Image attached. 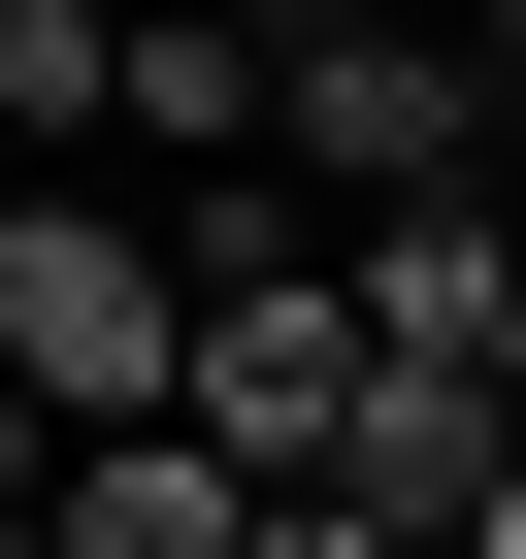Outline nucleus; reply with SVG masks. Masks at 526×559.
<instances>
[{"mask_svg":"<svg viewBox=\"0 0 526 559\" xmlns=\"http://www.w3.org/2000/svg\"><path fill=\"white\" fill-rule=\"evenodd\" d=\"M493 99H526V67H461L428 0H297V34H263V198H330V230H362V198H461Z\"/></svg>","mask_w":526,"mask_h":559,"instance_id":"obj_1","label":"nucleus"},{"mask_svg":"<svg viewBox=\"0 0 526 559\" xmlns=\"http://www.w3.org/2000/svg\"><path fill=\"white\" fill-rule=\"evenodd\" d=\"M165 330H198V230L0 198V395H34V428H165Z\"/></svg>","mask_w":526,"mask_h":559,"instance_id":"obj_2","label":"nucleus"},{"mask_svg":"<svg viewBox=\"0 0 526 559\" xmlns=\"http://www.w3.org/2000/svg\"><path fill=\"white\" fill-rule=\"evenodd\" d=\"M330 297H362V362H526V198H493V165H461V198H362Z\"/></svg>","mask_w":526,"mask_h":559,"instance_id":"obj_3","label":"nucleus"},{"mask_svg":"<svg viewBox=\"0 0 526 559\" xmlns=\"http://www.w3.org/2000/svg\"><path fill=\"white\" fill-rule=\"evenodd\" d=\"M34 559H230V461H198V428H67Z\"/></svg>","mask_w":526,"mask_h":559,"instance_id":"obj_4","label":"nucleus"},{"mask_svg":"<svg viewBox=\"0 0 526 559\" xmlns=\"http://www.w3.org/2000/svg\"><path fill=\"white\" fill-rule=\"evenodd\" d=\"M99 132H165V165H263V34H230V0H132Z\"/></svg>","mask_w":526,"mask_h":559,"instance_id":"obj_5","label":"nucleus"},{"mask_svg":"<svg viewBox=\"0 0 526 559\" xmlns=\"http://www.w3.org/2000/svg\"><path fill=\"white\" fill-rule=\"evenodd\" d=\"M99 67H132V0H0V132H99Z\"/></svg>","mask_w":526,"mask_h":559,"instance_id":"obj_6","label":"nucleus"},{"mask_svg":"<svg viewBox=\"0 0 526 559\" xmlns=\"http://www.w3.org/2000/svg\"><path fill=\"white\" fill-rule=\"evenodd\" d=\"M230 559H395V526H362V493H230Z\"/></svg>","mask_w":526,"mask_h":559,"instance_id":"obj_7","label":"nucleus"},{"mask_svg":"<svg viewBox=\"0 0 526 559\" xmlns=\"http://www.w3.org/2000/svg\"><path fill=\"white\" fill-rule=\"evenodd\" d=\"M34 493H67V428H34V395H0V526H34Z\"/></svg>","mask_w":526,"mask_h":559,"instance_id":"obj_8","label":"nucleus"},{"mask_svg":"<svg viewBox=\"0 0 526 559\" xmlns=\"http://www.w3.org/2000/svg\"><path fill=\"white\" fill-rule=\"evenodd\" d=\"M461 559H526V461H493V493H461Z\"/></svg>","mask_w":526,"mask_h":559,"instance_id":"obj_9","label":"nucleus"},{"mask_svg":"<svg viewBox=\"0 0 526 559\" xmlns=\"http://www.w3.org/2000/svg\"><path fill=\"white\" fill-rule=\"evenodd\" d=\"M0 559H34V526H0Z\"/></svg>","mask_w":526,"mask_h":559,"instance_id":"obj_10","label":"nucleus"}]
</instances>
